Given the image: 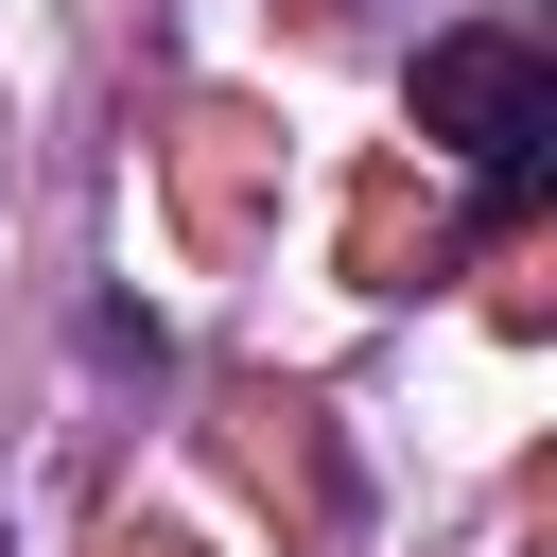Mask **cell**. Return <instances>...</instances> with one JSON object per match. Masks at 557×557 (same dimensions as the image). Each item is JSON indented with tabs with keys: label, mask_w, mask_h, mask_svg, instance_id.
<instances>
[{
	"label": "cell",
	"mask_w": 557,
	"mask_h": 557,
	"mask_svg": "<svg viewBox=\"0 0 557 557\" xmlns=\"http://www.w3.org/2000/svg\"><path fill=\"white\" fill-rule=\"evenodd\" d=\"M418 122H435L453 157H487V226H522V209H540V157H557V70H540L522 35H435V52H418Z\"/></svg>",
	"instance_id": "obj_1"
}]
</instances>
